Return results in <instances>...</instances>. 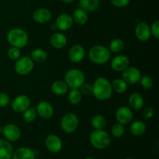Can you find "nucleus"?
Here are the masks:
<instances>
[{
	"label": "nucleus",
	"mask_w": 159,
	"mask_h": 159,
	"mask_svg": "<svg viewBox=\"0 0 159 159\" xmlns=\"http://www.w3.org/2000/svg\"><path fill=\"white\" fill-rule=\"evenodd\" d=\"M111 82L105 77L96 78L93 84V95L99 101H106L110 99L113 94Z\"/></svg>",
	"instance_id": "nucleus-1"
},
{
	"label": "nucleus",
	"mask_w": 159,
	"mask_h": 159,
	"mask_svg": "<svg viewBox=\"0 0 159 159\" xmlns=\"http://www.w3.org/2000/svg\"><path fill=\"white\" fill-rule=\"evenodd\" d=\"M7 41L11 47H15L17 48H25L29 42V36L26 30L22 28H12L8 32Z\"/></svg>",
	"instance_id": "nucleus-2"
},
{
	"label": "nucleus",
	"mask_w": 159,
	"mask_h": 159,
	"mask_svg": "<svg viewBox=\"0 0 159 159\" xmlns=\"http://www.w3.org/2000/svg\"><path fill=\"white\" fill-rule=\"evenodd\" d=\"M89 58L96 65H104L110 61L111 52L108 48L103 45H95L89 51Z\"/></svg>",
	"instance_id": "nucleus-3"
},
{
	"label": "nucleus",
	"mask_w": 159,
	"mask_h": 159,
	"mask_svg": "<svg viewBox=\"0 0 159 159\" xmlns=\"http://www.w3.org/2000/svg\"><path fill=\"white\" fill-rule=\"evenodd\" d=\"M90 144L95 148L99 150H103L110 146L111 139L110 136L103 129L95 130L90 134L89 136Z\"/></svg>",
	"instance_id": "nucleus-4"
},
{
	"label": "nucleus",
	"mask_w": 159,
	"mask_h": 159,
	"mask_svg": "<svg viewBox=\"0 0 159 159\" xmlns=\"http://www.w3.org/2000/svg\"><path fill=\"white\" fill-rule=\"evenodd\" d=\"M85 77L84 73L77 68L68 70L65 75V82L69 89H79L85 82Z\"/></svg>",
	"instance_id": "nucleus-5"
},
{
	"label": "nucleus",
	"mask_w": 159,
	"mask_h": 159,
	"mask_svg": "<svg viewBox=\"0 0 159 159\" xmlns=\"http://www.w3.org/2000/svg\"><path fill=\"white\" fill-rule=\"evenodd\" d=\"M34 68V62L30 57L23 56L17 59L14 65V70L20 75H27L30 74Z\"/></svg>",
	"instance_id": "nucleus-6"
},
{
	"label": "nucleus",
	"mask_w": 159,
	"mask_h": 159,
	"mask_svg": "<svg viewBox=\"0 0 159 159\" xmlns=\"http://www.w3.org/2000/svg\"><path fill=\"white\" fill-rule=\"evenodd\" d=\"M60 124L64 132L67 134H72L79 127V118L74 113H67L62 116Z\"/></svg>",
	"instance_id": "nucleus-7"
},
{
	"label": "nucleus",
	"mask_w": 159,
	"mask_h": 159,
	"mask_svg": "<svg viewBox=\"0 0 159 159\" xmlns=\"http://www.w3.org/2000/svg\"><path fill=\"white\" fill-rule=\"evenodd\" d=\"M2 134L6 141L9 142H16L21 137V130L16 124H7L2 127Z\"/></svg>",
	"instance_id": "nucleus-8"
},
{
	"label": "nucleus",
	"mask_w": 159,
	"mask_h": 159,
	"mask_svg": "<svg viewBox=\"0 0 159 159\" xmlns=\"http://www.w3.org/2000/svg\"><path fill=\"white\" fill-rule=\"evenodd\" d=\"M30 99L26 95H19L11 102L12 110L16 113H23L30 107Z\"/></svg>",
	"instance_id": "nucleus-9"
},
{
	"label": "nucleus",
	"mask_w": 159,
	"mask_h": 159,
	"mask_svg": "<svg viewBox=\"0 0 159 159\" xmlns=\"http://www.w3.org/2000/svg\"><path fill=\"white\" fill-rule=\"evenodd\" d=\"M141 75V71L136 67L128 66L122 71V79L128 85H134L139 82Z\"/></svg>",
	"instance_id": "nucleus-10"
},
{
	"label": "nucleus",
	"mask_w": 159,
	"mask_h": 159,
	"mask_svg": "<svg viewBox=\"0 0 159 159\" xmlns=\"http://www.w3.org/2000/svg\"><path fill=\"white\" fill-rule=\"evenodd\" d=\"M115 117H116V121L118 123L125 126L127 124H130L133 120V111L129 107L123 106V107H119L116 110V113H115Z\"/></svg>",
	"instance_id": "nucleus-11"
},
{
	"label": "nucleus",
	"mask_w": 159,
	"mask_h": 159,
	"mask_svg": "<svg viewBox=\"0 0 159 159\" xmlns=\"http://www.w3.org/2000/svg\"><path fill=\"white\" fill-rule=\"evenodd\" d=\"M37 114L43 119H51L54 113V110L53 106L47 101H40L37 104L35 108Z\"/></svg>",
	"instance_id": "nucleus-12"
},
{
	"label": "nucleus",
	"mask_w": 159,
	"mask_h": 159,
	"mask_svg": "<svg viewBox=\"0 0 159 159\" xmlns=\"http://www.w3.org/2000/svg\"><path fill=\"white\" fill-rule=\"evenodd\" d=\"M68 59L72 63H79L85 57V50L81 44H74L68 50Z\"/></svg>",
	"instance_id": "nucleus-13"
},
{
	"label": "nucleus",
	"mask_w": 159,
	"mask_h": 159,
	"mask_svg": "<svg viewBox=\"0 0 159 159\" xmlns=\"http://www.w3.org/2000/svg\"><path fill=\"white\" fill-rule=\"evenodd\" d=\"M44 144L47 149L52 153L60 152L62 149V146H63L61 139L60 138V137L56 134L48 135L45 139Z\"/></svg>",
	"instance_id": "nucleus-14"
},
{
	"label": "nucleus",
	"mask_w": 159,
	"mask_h": 159,
	"mask_svg": "<svg viewBox=\"0 0 159 159\" xmlns=\"http://www.w3.org/2000/svg\"><path fill=\"white\" fill-rule=\"evenodd\" d=\"M55 26L61 31H67L72 27L74 24L72 16L69 13H61L55 20Z\"/></svg>",
	"instance_id": "nucleus-15"
},
{
	"label": "nucleus",
	"mask_w": 159,
	"mask_h": 159,
	"mask_svg": "<svg viewBox=\"0 0 159 159\" xmlns=\"http://www.w3.org/2000/svg\"><path fill=\"white\" fill-rule=\"evenodd\" d=\"M135 35L140 41H148L152 37L150 26L146 22H139L135 27Z\"/></svg>",
	"instance_id": "nucleus-16"
},
{
	"label": "nucleus",
	"mask_w": 159,
	"mask_h": 159,
	"mask_svg": "<svg viewBox=\"0 0 159 159\" xmlns=\"http://www.w3.org/2000/svg\"><path fill=\"white\" fill-rule=\"evenodd\" d=\"M129 65H130V60L128 57L124 54L116 55V57H113L110 63L111 68L116 72H122L129 66Z\"/></svg>",
	"instance_id": "nucleus-17"
},
{
	"label": "nucleus",
	"mask_w": 159,
	"mask_h": 159,
	"mask_svg": "<svg viewBox=\"0 0 159 159\" xmlns=\"http://www.w3.org/2000/svg\"><path fill=\"white\" fill-rule=\"evenodd\" d=\"M51 11L46 8H39L34 11L32 14V18L36 23L39 24H44L48 23L51 20Z\"/></svg>",
	"instance_id": "nucleus-18"
},
{
	"label": "nucleus",
	"mask_w": 159,
	"mask_h": 159,
	"mask_svg": "<svg viewBox=\"0 0 159 159\" xmlns=\"http://www.w3.org/2000/svg\"><path fill=\"white\" fill-rule=\"evenodd\" d=\"M68 43V38L61 32H55L50 37V43L55 49H63Z\"/></svg>",
	"instance_id": "nucleus-19"
},
{
	"label": "nucleus",
	"mask_w": 159,
	"mask_h": 159,
	"mask_svg": "<svg viewBox=\"0 0 159 159\" xmlns=\"http://www.w3.org/2000/svg\"><path fill=\"white\" fill-rule=\"evenodd\" d=\"M14 149L11 142L0 139V159H12Z\"/></svg>",
	"instance_id": "nucleus-20"
},
{
	"label": "nucleus",
	"mask_w": 159,
	"mask_h": 159,
	"mask_svg": "<svg viewBox=\"0 0 159 159\" xmlns=\"http://www.w3.org/2000/svg\"><path fill=\"white\" fill-rule=\"evenodd\" d=\"M12 159H36V155L30 148L21 147L14 151Z\"/></svg>",
	"instance_id": "nucleus-21"
},
{
	"label": "nucleus",
	"mask_w": 159,
	"mask_h": 159,
	"mask_svg": "<svg viewBox=\"0 0 159 159\" xmlns=\"http://www.w3.org/2000/svg\"><path fill=\"white\" fill-rule=\"evenodd\" d=\"M128 101L132 110H136V111L142 110L144 106V97L142 96V95L138 93H131L130 97H129Z\"/></svg>",
	"instance_id": "nucleus-22"
},
{
	"label": "nucleus",
	"mask_w": 159,
	"mask_h": 159,
	"mask_svg": "<svg viewBox=\"0 0 159 159\" xmlns=\"http://www.w3.org/2000/svg\"><path fill=\"white\" fill-rule=\"evenodd\" d=\"M51 92L56 96H64L66 93H68V85L65 81L62 80H56L51 84Z\"/></svg>",
	"instance_id": "nucleus-23"
},
{
	"label": "nucleus",
	"mask_w": 159,
	"mask_h": 159,
	"mask_svg": "<svg viewBox=\"0 0 159 159\" xmlns=\"http://www.w3.org/2000/svg\"><path fill=\"white\" fill-rule=\"evenodd\" d=\"M146 130H147V126L145 123L141 120L133 121L130 125V132L134 136H141L145 133Z\"/></svg>",
	"instance_id": "nucleus-24"
},
{
	"label": "nucleus",
	"mask_w": 159,
	"mask_h": 159,
	"mask_svg": "<svg viewBox=\"0 0 159 159\" xmlns=\"http://www.w3.org/2000/svg\"><path fill=\"white\" fill-rule=\"evenodd\" d=\"M79 7L87 12H95L100 5L99 0H79Z\"/></svg>",
	"instance_id": "nucleus-25"
},
{
	"label": "nucleus",
	"mask_w": 159,
	"mask_h": 159,
	"mask_svg": "<svg viewBox=\"0 0 159 159\" xmlns=\"http://www.w3.org/2000/svg\"><path fill=\"white\" fill-rule=\"evenodd\" d=\"M72 19L74 23H77L78 25H85L88 21V12L79 7L75 9L72 15Z\"/></svg>",
	"instance_id": "nucleus-26"
},
{
	"label": "nucleus",
	"mask_w": 159,
	"mask_h": 159,
	"mask_svg": "<svg viewBox=\"0 0 159 159\" xmlns=\"http://www.w3.org/2000/svg\"><path fill=\"white\" fill-rule=\"evenodd\" d=\"M30 58L34 63H41L44 62L48 59V53L41 48H36L30 53Z\"/></svg>",
	"instance_id": "nucleus-27"
},
{
	"label": "nucleus",
	"mask_w": 159,
	"mask_h": 159,
	"mask_svg": "<svg viewBox=\"0 0 159 159\" xmlns=\"http://www.w3.org/2000/svg\"><path fill=\"white\" fill-rule=\"evenodd\" d=\"M113 91L116 92L118 94H123L126 93L128 89V84L123 79H115L111 82Z\"/></svg>",
	"instance_id": "nucleus-28"
},
{
	"label": "nucleus",
	"mask_w": 159,
	"mask_h": 159,
	"mask_svg": "<svg viewBox=\"0 0 159 159\" xmlns=\"http://www.w3.org/2000/svg\"><path fill=\"white\" fill-rule=\"evenodd\" d=\"M68 101L72 105H79L82 99V94L79 91V89H71L70 91L68 92Z\"/></svg>",
	"instance_id": "nucleus-29"
},
{
	"label": "nucleus",
	"mask_w": 159,
	"mask_h": 159,
	"mask_svg": "<svg viewBox=\"0 0 159 159\" xmlns=\"http://www.w3.org/2000/svg\"><path fill=\"white\" fill-rule=\"evenodd\" d=\"M91 125L95 130L103 129L107 125V120L105 116L101 114H96L91 120Z\"/></svg>",
	"instance_id": "nucleus-30"
},
{
	"label": "nucleus",
	"mask_w": 159,
	"mask_h": 159,
	"mask_svg": "<svg viewBox=\"0 0 159 159\" xmlns=\"http://www.w3.org/2000/svg\"><path fill=\"white\" fill-rule=\"evenodd\" d=\"M124 48V43L121 39L116 38L113 39L109 45V50L111 53H116L118 54L123 51Z\"/></svg>",
	"instance_id": "nucleus-31"
},
{
	"label": "nucleus",
	"mask_w": 159,
	"mask_h": 159,
	"mask_svg": "<svg viewBox=\"0 0 159 159\" xmlns=\"http://www.w3.org/2000/svg\"><path fill=\"white\" fill-rule=\"evenodd\" d=\"M37 112H36L35 108L33 107H29L27 110H25L23 113V119L26 123H33L37 118Z\"/></svg>",
	"instance_id": "nucleus-32"
},
{
	"label": "nucleus",
	"mask_w": 159,
	"mask_h": 159,
	"mask_svg": "<svg viewBox=\"0 0 159 159\" xmlns=\"http://www.w3.org/2000/svg\"><path fill=\"white\" fill-rule=\"evenodd\" d=\"M125 134V127L120 123H116L111 127L112 136L116 138H120L123 137Z\"/></svg>",
	"instance_id": "nucleus-33"
},
{
	"label": "nucleus",
	"mask_w": 159,
	"mask_h": 159,
	"mask_svg": "<svg viewBox=\"0 0 159 159\" xmlns=\"http://www.w3.org/2000/svg\"><path fill=\"white\" fill-rule=\"evenodd\" d=\"M139 82H141V86L144 89H150L154 85V82L152 78L150 77L149 75H141Z\"/></svg>",
	"instance_id": "nucleus-34"
},
{
	"label": "nucleus",
	"mask_w": 159,
	"mask_h": 159,
	"mask_svg": "<svg viewBox=\"0 0 159 159\" xmlns=\"http://www.w3.org/2000/svg\"><path fill=\"white\" fill-rule=\"evenodd\" d=\"M21 55V51L20 48H15V47H11L9 48L7 51V56L10 60L16 61L17 59L20 58Z\"/></svg>",
	"instance_id": "nucleus-35"
},
{
	"label": "nucleus",
	"mask_w": 159,
	"mask_h": 159,
	"mask_svg": "<svg viewBox=\"0 0 159 159\" xmlns=\"http://www.w3.org/2000/svg\"><path fill=\"white\" fill-rule=\"evenodd\" d=\"M79 91L82 94V96H89L93 94V85L89 83H85L84 82L80 87H79Z\"/></svg>",
	"instance_id": "nucleus-36"
},
{
	"label": "nucleus",
	"mask_w": 159,
	"mask_h": 159,
	"mask_svg": "<svg viewBox=\"0 0 159 159\" xmlns=\"http://www.w3.org/2000/svg\"><path fill=\"white\" fill-rule=\"evenodd\" d=\"M151 29V34L152 36H153L155 39L158 40L159 39V21L156 20V21L154 22L152 24V26H150Z\"/></svg>",
	"instance_id": "nucleus-37"
},
{
	"label": "nucleus",
	"mask_w": 159,
	"mask_h": 159,
	"mask_svg": "<svg viewBox=\"0 0 159 159\" xmlns=\"http://www.w3.org/2000/svg\"><path fill=\"white\" fill-rule=\"evenodd\" d=\"M10 103V97L7 93H0V107H6Z\"/></svg>",
	"instance_id": "nucleus-38"
},
{
	"label": "nucleus",
	"mask_w": 159,
	"mask_h": 159,
	"mask_svg": "<svg viewBox=\"0 0 159 159\" xmlns=\"http://www.w3.org/2000/svg\"><path fill=\"white\" fill-rule=\"evenodd\" d=\"M155 110L153 107H147L142 112V116L144 120H150L153 117Z\"/></svg>",
	"instance_id": "nucleus-39"
},
{
	"label": "nucleus",
	"mask_w": 159,
	"mask_h": 159,
	"mask_svg": "<svg viewBox=\"0 0 159 159\" xmlns=\"http://www.w3.org/2000/svg\"><path fill=\"white\" fill-rule=\"evenodd\" d=\"M112 4L118 8H123L127 6L130 2V0H110Z\"/></svg>",
	"instance_id": "nucleus-40"
},
{
	"label": "nucleus",
	"mask_w": 159,
	"mask_h": 159,
	"mask_svg": "<svg viewBox=\"0 0 159 159\" xmlns=\"http://www.w3.org/2000/svg\"><path fill=\"white\" fill-rule=\"evenodd\" d=\"M61 1L65 4H70V3H72L75 0H61Z\"/></svg>",
	"instance_id": "nucleus-41"
},
{
	"label": "nucleus",
	"mask_w": 159,
	"mask_h": 159,
	"mask_svg": "<svg viewBox=\"0 0 159 159\" xmlns=\"http://www.w3.org/2000/svg\"><path fill=\"white\" fill-rule=\"evenodd\" d=\"M2 127L0 126V134H2Z\"/></svg>",
	"instance_id": "nucleus-42"
},
{
	"label": "nucleus",
	"mask_w": 159,
	"mask_h": 159,
	"mask_svg": "<svg viewBox=\"0 0 159 159\" xmlns=\"http://www.w3.org/2000/svg\"><path fill=\"white\" fill-rule=\"evenodd\" d=\"M84 159H94V158H91V157H87V158H84Z\"/></svg>",
	"instance_id": "nucleus-43"
},
{
	"label": "nucleus",
	"mask_w": 159,
	"mask_h": 159,
	"mask_svg": "<svg viewBox=\"0 0 159 159\" xmlns=\"http://www.w3.org/2000/svg\"><path fill=\"white\" fill-rule=\"evenodd\" d=\"M124 159H134V158H124Z\"/></svg>",
	"instance_id": "nucleus-44"
}]
</instances>
